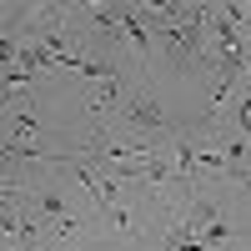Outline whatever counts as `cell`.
I'll use <instances>...</instances> for the list:
<instances>
[{"label":"cell","instance_id":"obj_3","mask_svg":"<svg viewBox=\"0 0 251 251\" xmlns=\"http://www.w3.org/2000/svg\"><path fill=\"white\" fill-rule=\"evenodd\" d=\"M35 136H40V121H35L25 106H10V111H5V141H15V146H35Z\"/></svg>","mask_w":251,"mask_h":251},{"label":"cell","instance_id":"obj_5","mask_svg":"<svg viewBox=\"0 0 251 251\" xmlns=\"http://www.w3.org/2000/svg\"><path fill=\"white\" fill-rule=\"evenodd\" d=\"M246 181H251V176H246Z\"/></svg>","mask_w":251,"mask_h":251},{"label":"cell","instance_id":"obj_1","mask_svg":"<svg viewBox=\"0 0 251 251\" xmlns=\"http://www.w3.org/2000/svg\"><path fill=\"white\" fill-rule=\"evenodd\" d=\"M121 121L131 126L136 136H166L171 131V116L161 111V100L146 91V86H136L131 96H126V106H121Z\"/></svg>","mask_w":251,"mask_h":251},{"label":"cell","instance_id":"obj_4","mask_svg":"<svg viewBox=\"0 0 251 251\" xmlns=\"http://www.w3.org/2000/svg\"><path fill=\"white\" fill-rule=\"evenodd\" d=\"M241 136H251V96L241 100Z\"/></svg>","mask_w":251,"mask_h":251},{"label":"cell","instance_id":"obj_2","mask_svg":"<svg viewBox=\"0 0 251 251\" xmlns=\"http://www.w3.org/2000/svg\"><path fill=\"white\" fill-rule=\"evenodd\" d=\"M126 96H131V91H126V75H121V71H106L100 80H91V91H86V111L100 121V116L121 111V106H126Z\"/></svg>","mask_w":251,"mask_h":251}]
</instances>
